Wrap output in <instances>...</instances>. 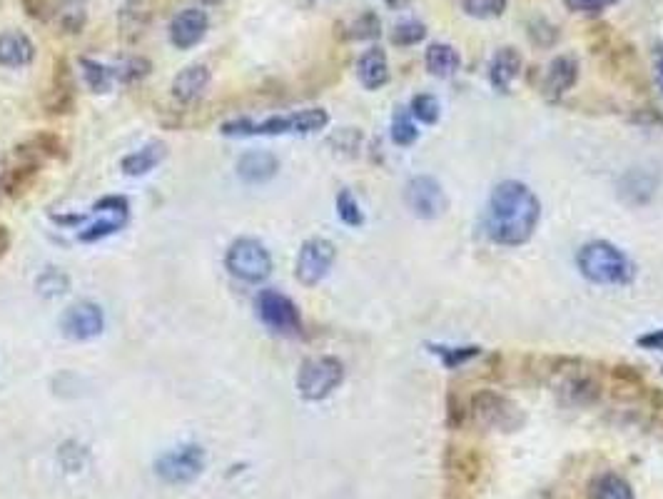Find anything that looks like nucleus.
<instances>
[{
  "label": "nucleus",
  "instance_id": "f257e3e1",
  "mask_svg": "<svg viewBox=\"0 0 663 499\" xmlns=\"http://www.w3.org/2000/svg\"><path fill=\"white\" fill-rule=\"evenodd\" d=\"M541 218L539 198L524 183L506 180L494 188L487 208V233L497 245L519 248L529 243Z\"/></svg>",
  "mask_w": 663,
  "mask_h": 499
},
{
  "label": "nucleus",
  "instance_id": "f03ea898",
  "mask_svg": "<svg viewBox=\"0 0 663 499\" xmlns=\"http://www.w3.org/2000/svg\"><path fill=\"white\" fill-rule=\"evenodd\" d=\"M330 123V115L322 108H307L297 110L290 115H272L265 120H230L220 128L222 135L227 138H252V135H310L317 130H325Z\"/></svg>",
  "mask_w": 663,
  "mask_h": 499
},
{
  "label": "nucleus",
  "instance_id": "7ed1b4c3",
  "mask_svg": "<svg viewBox=\"0 0 663 499\" xmlns=\"http://www.w3.org/2000/svg\"><path fill=\"white\" fill-rule=\"evenodd\" d=\"M579 270L584 272L586 280L596 285H629L634 277V265L616 245L594 240L579 250Z\"/></svg>",
  "mask_w": 663,
  "mask_h": 499
},
{
  "label": "nucleus",
  "instance_id": "20e7f679",
  "mask_svg": "<svg viewBox=\"0 0 663 499\" xmlns=\"http://www.w3.org/2000/svg\"><path fill=\"white\" fill-rule=\"evenodd\" d=\"M225 267L232 277L242 282H265L272 275V255L260 240L240 238L225 252Z\"/></svg>",
  "mask_w": 663,
  "mask_h": 499
},
{
  "label": "nucleus",
  "instance_id": "39448f33",
  "mask_svg": "<svg viewBox=\"0 0 663 499\" xmlns=\"http://www.w3.org/2000/svg\"><path fill=\"white\" fill-rule=\"evenodd\" d=\"M344 380V365L332 355L310 357L297 372V390L305 400L320 402L330 397Z\"/></svg>",
  "mask_w": 663,
  "mask_h": 499
},
{
  "label": "nucleus",
  "instance_id": "423d86ee",
  "mask_svg": "<svg viewBox=\"0 0 663 499\" xmlns=\"http://www.w3.org/2000/svg\"><path fill=\"white\" fill-rule=\"evenodd\" d=\"M472 417L479 427L494 432H516L526 420L524 412H521V407L514 400L492 390L474 395Z\"/></svg>",
  "mask_w": 663,
  "mask_h": 499
},
{
  "label": "nucleus",
  "instance_id": "0eeeda50",
  "mask_svg": "<svg viewBox=\"0 0 663 499\" xmlns=\"http://www.w3.org/2000/svg\"><path fill=\"white\" fill-rule=\"evenodd\" d=\"M205 460V450L200 445H182L160 455L155 462V472L167 485H187L202 475Z\"/></svg>",
  "mask_w": 663,
  "mask_h": 499
},
{
  "label": "nucleus",
  "instance_id": "6e6552de",
  "mask_svg": "<svg viewBox=\"0 0 663 499\" xmlns=\"http://www.w3.org/2000/svg\"><path fill=\"white\" fill-rule=\"evenodd\" d=\"M257 315L272 332L285 337L302 335V317L295 302L277 290H262L257 295Z\"/></svg>",
  "mask_w": 663,
  "mask_h": 499
},
{
  "label": "nucleus",
  "instance_id": "1a4fd4ad",
  "mask_svg": "<svg viewBox=\"0 0 663 499\" xmlns=\"http://www.w3.org/2000/svg\"><path fill=\"white\" fill-rule=\"evenodd\" d=\"M334 257H337V248L325 238H310L302 243L300 252H297L295 262V277L305 287L320 285L332 270Z\"/></svg>",
  "mask_w": 663,
  "mask_h": 499
},
{
  "label": "nucleus",
  "instance_id": "9d476101",
  "mask_svg": "<svg viewBox=\"0 0 663 499\" xmlns=\"http://www.w3.org/2000/svg\"><path fill=\"white\" fill-rule=\"evenodd\" d=\"M404 200H407L409 210L422 220H434L439 215L447 213L449 200L444 193L442 185L429 175H419V178L409 180L407 190H404Z\"/></svg>",
  "mask_w": 663,
  "mask_h": 499
},
{
  "label": "nucleus",
  "instance_id": "9b49d317",
  "mask_svg": "<svg viewBox=\"0 0 663 499\" xmlns=\"http://www.w3.org/2000/svg\"><path fill=\"white\" fill-rule=\"evenodd\" d=\"M75 100H78V83H75V73L65 58H58L53 63V78H50L48 90H45L43 108L48 115H70L75 110Z\"/></svg>",
  "mask_w": 663,
  "mask_h": 499
},
{
  "label": "nucleus",
  "instance_id": "f8f14e48",
  "mask_svg": "<svg viewBox=\"0 0 663 499\" xmlns=\"http://www.w3.org/2000/svg\"><path fill=\"white\" fill-rule=\"evenodd\" d=\"M103 327H105L103 307L95 305V302L90 300L75 302V305H70L68 310L63 312V317H60V330H63V335L73 342L93 340V337H98L100 332H103Z\"/></svg>",
  "mask_w": 663,
  "mask_h": 499
},
{
  "label": "nucleus",
  "instance_id": "ddd939ff",
  "mask_svg": "<svg viewBox=\"0 0 663 499\" xmlns=\"http://www.w3.org/2000/svg\"><path fill=\"white\" fill-rule=\"evenodd\" d=\"M210 30V18L202 8H185L170 20V43L177 50H190L197 43H202V38Z\"/></svg>",
  "mask_w": 663,
  "mask_h": 499
},
{
  "label": "nucleus",
  "instance_id": "4468645a",
  "mask_svg": "<svg viewBox=\"0 0 663 499\" xmlns=\"http://www.w3.org/2000/svg\"><path fill=\"white\" fill-rule=\"evenodd\" d=\"M210 80H212V73L207 65H202V63L187 65V68H182L180 73L172 78V85H170L172 98H175L180 105L197 103V100L207 93V88H210Z\"/></svg>",
  "mask_w": 663,
  "mask_h": 499
},
{
  "label": "nucleus",
  "instance_id": "2eb2a0df",
  "mask_svg": "<svg viewBox=\"0 0 663 499\" xmlns=\"http://www.w3.org/2000/svg\"><path fill=\"white\" fill-rule=\"evenodd\" d=\"M153 25V3L150 0H125L118 10V28L125 43H138Z\"/></svg>",
  "mask_w": 663,
  "mask_h": 499
},
{
  "label": "nucleus",
  "instance_id": "dca6fc26",
  "mask_svg": "<svg viewBox=\"0 0 663 499\" xmlns=\"http://www.w3.org/2000/svg\"><path fill=\"white\" fill-rule=\"evenodd\" d=\"M576 80H579V63H576L574 55H559L546 68L544 93L551 95V98H559V95L574 88Z\"/></svg>",
  "mask_w": 663,
  "mask_h": 499
},
{
  "label": "nucleus",
  "instance_id": "f3484780",
  "mask_svg": "<svg viewBox=\"0 0 663 499\" xmlns=\"http://www.w3.org/2000/svg\"><path fill=\"white\" fill-rule=\"evenodd\" d=\"M35 45L20 30H5L0 33V65L3 68H25L33 63Z\"/></svg>",
  "mask_w": 663,
  "mask_h": 499
},
{
  "label": "nucleus",
  "instance_id": "a211bd4d",
  "mask_svg": "<svg viewBox=\"0 0 663 499\" xmlns=\"http://www.w3.org/2000/svg\"><path fill=\"white\" fill-rule=\"evenodd\" d=\"M277 170H280V163L267 150H250L237 160V175L250 185L267 183V180L275 178Z\"/></svg>",
  "mask_w": 663,
  "mask_h": 499
},
{
  "label": "nucleus",
  "instance_id": "6ab92c4d",
  "mask_svg": "<svg viewBox=\"0 0 663 499\" xmlns=\"http://www.w3.org/2000/svg\"><path fill=\"white\" fill-rule=\"evenodd\" d=\"M165 155L167 145L163 140H153V143L143 145L140 150H133V153L125 155V158L120 160V168H123V173L130 175V178H140V175L153 173V170L163 163Z\"/></svg>",
  "mask_w": 663,
  "mask_h": 499
},
{
  "label": "nucleus",
  "instance_id": "aec40b11",
  "mask_svg": "<svg viewBox=\"0 0 663 499\" xmlns=\"http://www.w3.org/2000/svg\"><path fill=\"white\" fill-rule=\"evenodd\" d=\"M359 83L367 90H379L389 80V60L382 48H369L357 60Z\"/></svg>",
  "mask_w": 663,
  "mask_h": 499
},
{
  "label": "nucleus",
  "instance_id": "412c9836",
  "mask_svg": "<svg viewBox=\"0 0 663 499\" xmlns=\"http://www.w3.org/2000/svg\"><path fill=\"white\" fill-rule=\"evenodd\" d=\"M50 15H53L60 33L78 35L88 25V0H58L50 8Z\"/></svg>",
  "mask_w": 663,
  "mask_h": 499
},
{
  "label": "nucleus",
  "instance_id": "4be33fe9",
  "mask_svg": "<svg viewBox=\"0 0 663 499\" xmlns=\"http://www.w3.org/2000/svg\"><path fill=\"white\" fill-rule=\"evenodd\" d=\"M521 73V55L516 48H501L489 65V80L499 93H506Z\"/></svg>",
  "mask_w": 663,
  "mask_h": 499
},
{
  "label": "nucleus",
  "instance_id": "5701e85b",
  "mask_svg": "<svg viewBox=\"0 0 663 499\" xmlns=\"http://www.w3.org/2000/svg\"><path fill=\"white\" fill-rule=\"evenodd\" d=\"M656 193V178L646 170H631V173L624 175L621 180V198L626 200L629 205L639 208V205H646Z\"/></svg>",
  "mask_w": 663,
  "mask_h": 499
},
{
  "label": "nucleus",
  "instance_id": "b1692460",
  "mask_svg": "<svg viewBox=\"0 0 663 499\" xmlns=\"http://www.w3.org/2000/svg\"><path fill=\"white\" fill-rule=\"evenodd\" d=\"M561 402L571 407H589L599 400L601 390L591 377H566L559 387Z\"/></svg>",
  "mask_w": 663,
  "mask_h": 499
},
{
  "label": "nucleus",
  "instance_id": "393cba45",
  "mask_svg": "<svg viewBox=\"0 0 663 499\" xmlns=\"http://www.w3.org/2000/svg\"><path fill=\"white\" fill-rule=\"evenodd\" d=\"M424 60H427V70L434 75V78H452V75L459 70V63H462L457 50L447 43L429 45Z\"/></svg>",
  "mask_w": 663,
  "mask_h": 499
},
{
  "label": "nucleus",
  "instance_id": "a878e982",
  "mask_svg": "<svg viewBox=\"0 0 663 499\" xmlns=\"http://www.w3.org/2000/svg\"><path fill=\"white\" fill-rule=\"evenodd\" d=\"M591 495H594V499H636L629 482L624 477L614 475V472L596 477L594 485H591Z\"/></svg>",
  "mask_w": 663,
  "mask_h": 499
},
{
  "label": "nucleus",
  "instance_id": "bb28decb",
  "mask_svg": "<svg viewBox=\"0 0 663 499\" xmlns=\"http://www.w3.org/2000/svg\"><path fill=\"white\" fill-rule=\"evenodd\" d=\"M80 70H83V78L85 83H88V88L93 90V93H108L110 88H113V80H115V70L108 68V65L98 63V60H90V58H80Z\"/></svg>",
  "mask_w": 663,
  "mask_h": 499
},
{
  "label": "nucleus",
  "instance_id": "cd10ccee",
  "mask_svg": "<svg viewBox=\"0 0 663 499\" xmlns=\"http://www.w3.org/2000/svg\"><path fill=\"white\" fill-rule=\"evenodd\" d=\"M419 130L414 125V115L409 113V108H397L392 118V140L399 148H409L412 143H417Z\"/></svg>",
  "mask_w": 663,
  "mask_h": 499
},
{
  "label": "nucleus",
  "instance_id": "c85d7f7f",
  "mask_svg": "<svg viewBox=\"0 0 663 499\" xmlns=\"http://www.w3.org/2000/svg\"><path fill=\"white\" fill-rule=\"evenodd\" d=\"M68 287H70V277L65 275L63 270H55V267H48V270L35 280V290H38L43 297L65 295Z\"/></svg>",
  "mask_w": 663,
  "mask_h": 499
},
{
  "label": "nucleus",
  "instance_id": "c756f323",
  "mask_svg": "<svg viewBox=\"0 0 663 499\" xmlns=\"http://www.w3.org/2000/svg\"><path fill=\"white\" fill-rule=\"evenodd\" d=\"M150 70H153V63H150L148 58H143V55H133V58L125 60L123 65H118L115 68V78L120 80V83H140L143 78H148Z\"/></svg>",
  "mask_w": 663,
  "mask_h": 499
},
{
  "label": "nucleus",
  "instance_id": "7c9ffc66",
  "mask_svg": "<svg viewBox=\"0 0 663 499\" xmlns=\"http://www.w3.org/2000/svg\"><path fill=\"white\" fill-rule=\"evenodd\" d=\"M439 100L434 98V95L429 93H422V95H414L412 98V105H409V113L414 115V118L419 120V123L424 125H434L439 120Z\"/></svg>",
  "mask_w": 663,
  "mask_h": 499
},
{
  "label": "nucleus",
  "instance_id": "2f4dec72",
  "mask_svg": "<svg viewBox=\"0 0 663 499\" xmlns=\"http://www.w3.org/2000/svg\"><path fill=\"white\" fill-rule=\"evenodd\" d=\"M337 215L339 220H342L344 225H349V228H359V225L364 223V215H362V208H359L357 198H354L349 190H339L337 195Z\"/></svg>",
  "mask_w": 663,
  "mask_h": 499
},
{
  "label": "nucleus",
  "instance_id": "473e14b6",
  "mask_svg": "<svg viewBox=\"0 0 663 499\" xmlns=\"http://www.w3.org/2000/svg\"><path fill=\"white\" fill-rule=\"evenodd\" d=\"M30 143H33V148L38 150L40 158H68V153H65V143L60 135L55 133H38L35 138H30Z\"/></svg>",
  "mask_w": 663,
  "mask_h": 499
},
{
  "label": "nucleus",
  "instance_id": "72a5a7b5",
  "mask_svg": "<svg viewBox=\"0 0 663 499\" xmlns=\"http://www.w3.org/2000/svg\"><path fill=\"white\" fill-rule=\"evenodd\" d=\"M379 33H382V25H379V18L374 13L359 15V18L347 28L349 40H372L379 38Z\"/></svg>",
  "mask_w": 663,
  "mask_h": 499
},
{
  "label": "nucleus",
  "instance_id": "f704fd0d",
  "mask_svg": "<svg viewBox=\"0 0 663 499\" xmlns=\"http://www.w3.org/2000/svg\"><path fill=\"white\" fill-rule=\"evenodd\" d=\"M125 220L128 218H118V215H110V218L98 220V223H93L90 228H85L83 233H80V240H83V243H95V240L108 238V235L118 233V230L123 228Z\"/></svg>",
  "mask_w": 663,
  "mask_h": 499
},
{
  "label": "nucleus",
  "instance_id": "c9c22d12",
  "mask_svg": "<svg viewBox=\"0 0 663 499\" xmlns=\"http://www.w3.org/2000/svg\"><path fill=\"white\" fill-rule=\"evenodd\" d=\"M424 35H427L424 23H419V20H404V23L394 25L392 43L394 45H417V43H422Z\"/></svg>",
  "mask_w": 663,
  "mask_h": 499
},
{
  "label": "nucleus",
  "instance_id": "e433bc0d",
  "mask_svg": "<svg viewBox=\"0 0 663 499\" xmlns=\"http://www.w3.org/2000/svg\"><path fill=\"white\" fill-rule=\"evenodd\" d=\"M506 10V0H464V13L472 18H499Z\"/></svg>",
  "mask_w": 663,
  "mask_h": 499
},
{
  "label": "nucleus",
  "instance_id": "4c0bfd02",
  "mask_svg": "<svg viewBox=\"0 0 663 499\" xmlns=\"http://www.w3.org/2000/svg\"><path fill=\"white\" fill-rule=\"evenodd\" d=\"M432 352H437L439 357H442V362L447 367H452V370H457L459 365H464V362L474 360V357L479 355V347H434L432 345Z\"/></svg>",
  "mask_w": 663,
  "mask_h": 499
},
{
  "label": "nucleus",
  "instance_id": "58836bf2",
  "mask_svg": "<svg viewBox=\"0 0 663 499\" xmlns=\"http://www.w3.org/2000/svg\"><path fill=\"white\" fill-rule=\"evenodd\" d=\"M616 0H566V5H569L574 13H601V10H606L609 5H614Z\"/></svg>",
  "mask_w": 663,
  "mask_h": 499
},
{
  "label": "nucleus",
  "instance_id": "ea45409f",
  "mask_svg": "<svg viewBox=\"0 0 663 499\" xmlns=\"http://www.w3.org/2000/svg\"><path fill=\"white\" fill-rule=\"evenodd\" d=\"M23 5L30 18L35 20H45L50 15V5L45 3V0H23Z\"/></svg>",
  "mask_w": 663,
  "mask_h": 499
},
{
  "label": "nucleus",
  "instance_id": "a19ab883",
  "mask_svg": "<svg viewBox=\"0 0 663 499\" xmlns=\"http://www.w3.org/2000/svg\"><path fill=\"white\" fill-rule=\"evenodd\" d=\"M639 345L646 350H663V330H654L649 335L639 337Z\"/></svg>",
  "mask_w": 663,
  "mask_h": 499
},
{
  "label": "nucleus",
  "instance_id": "79ce46f5",
  "mask_svg": "<svg viewBox=\"0 0 663 499\" xmlns=\"http://www.w3.org/2000/svg\"><path fill=\"white\" fill-rule=\"evenodd\" d=\"M10 248V230L5 228V225H0V257L5 255Z\"/></svg>",
  "mask_w": 663,
  "mask_h": 499
},
{
  "label": "nucleus",
  "instance_id": "37998d69",
  "mask_svg": "<svg viewBox=\"0 0 663 499\" xmlns=\"http://www.w3.org/2000/svg\"><path fill=\"white\" fill-rule=\"evenodd\" d=\"M5 170H8V168H5V160H3V155H0V180L5 178Z\"/></svg>",
  "mask_w": 663,
  "mask_h": 499
},
{
  "label": "nucleus",
  "instance_id": "c03bdc74",
  "mask_svg": "<svg viewBox=\"0 0 663 499\" xmlns=\"http://www.w3.org/2000/svg\"><path fill=\"white\" fill-rule=\"evenodd\" d=\"M659 75H661V85H663V60L659 63Z\"/></svg>",
  "mask_w": 663,
  "mask_h": 499
},
{
  "label": "nucleus",
  "instance_id": "a18cd8bd",
  "mask_svg": "<svg viewBox=\"0 0 663 499\" xmlns=\"http://www.w3.org/2000/svg\"><path fill=\"white\" fill-rule=\"evenodd\" d=\"M205 3H220V0H205Z\"/></svg>",
  "mask_w": 663,
  "mask_h": 499
}]
</instances>
